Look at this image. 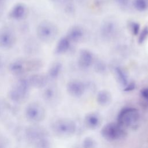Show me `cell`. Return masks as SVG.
<instances>
[{"label":"cell","instance_id":"obj_1","mask_svg":"<svg viewBox=\"0 0 148 148\" xmlns=\"http://www.w3.org/2000/svg\"><path fill=\"white\" fill-rule=\"evenodd\" d=\"M41 62L34 59H17L8 65L9 72L16 76H21L27 73L36 71L40 68Z\"/></svg>","mask_w":148,"mask_h":148},{"label":"cell","instance_id":"obj_2","mask_svg":"<svg viewBox=\"0 0 148 148\" xmlns=\"http://www.w3.org/2000/svg\"><path fill=\"white\" fill-rule=\"evenodd\" d=\"M31 86L28 79L20 78L9 91V97L13 102L22 103L28 97Z\"/></svg>","mask_w":148,"mask_h":148},{"label":"cell","instance_id":"obj_3","mask_svg":"<svg viewBox=\"0 0 148 148\" xmlns=\"http://www.w3.org/2000/svg\"><path fill=\"white\" fill-rule=\"evenodd\" d=\"M139 120V110L134 107L122 108L117 116V123L122 127H132L137 124Z\"/></svg>","mask_w":148,"mask_h":148},{"label":"cell","instance_id":"obj_4","mask_svg":"<svg viewBox=\"0 0 148 148\" xmlns=\"http://www.w3.org/2000/svg\"><path fill=\"white\" fill-rule=\"evenodd\" d=\"M58 33L57 27L48 20L41 21L36 28V35L39 40L45 43H50L57 37Z\"/></svg>","mask_w":148,"mask_h":148},{"label":"cell","instance_id":"obj_5","mask_svg":"<svg viewBox=\"0 0 148 148\" xmlns=\"http://www.w3.org/2000/svg\"><path fill=\"white\" fill-rule=\"evenodd\" d=\"M52 131L60 136H68L74 134L76 125L73 120L68 118H61L53 121L51 125Z\"/></svg>","mask_w":148,"mask_h":148},{"label":"cell","instance_id":"obj_6","mask_svg":"<svg viewBox=\"0 0 148 148\" xmlns=\"http://www.w3.org/2000/svg\"><path fill=\"white\" fill-rule=\"evenodd\" d=\"M101 134L104 139L109 141L123 139L127 135L124 128L117 122H110L104 125L101 128Z\"/></svg>","mask_w":148,"mask_h":148},{"label":"cell","instance_id":"obj_7","mask_svg":"<svg viewBox=\"0 0 148 148\" xmlns=\"http://www.w3.org/2000/svg\"><path fill=\"white\" fill-rule=\"evenodd\" d=\"M25 116L29 121L34 124L39 123L45 119L46 110L38 102H31L25 109Z\"/></svg>","mask_w":148,"mask_h":148},{"label":"cell","instance_id":"obj_8","mask_svg":"<svg viewBox=\"0 0 148 148\" xmlns=\"http://www.w3.org/2000/svg\"><path fill=\"white\" fill-rule=\"evenodd\" d=\"M47 131L38 125H32L26 128L25 136L28 142L34 146L42 139L49 137Z\"/></svg>","mask_w":148,"mask_h":148},{"label":"cell","instance_id":"obj_9","mask_svg":"<svg viewBox=\"0 0 148 148\" xmlns=\"http://www.w3.org/2000/svg\"><path fill=\"white\" fill-rule=\"evenodd\" d=\"M17 38L14 30L9 26L0 28V47L3 49L12 48L16 43Z\"/></svg>","mask_w":148,"mask_h":148},{"label":"cell","instance_id":"obj_10","mask_svg":"<svg viewBox=\"0 0 148 148\" xmlns=\"http://www.w3.org/2000/svg\"><path fill=\"white\" fill-rule=\"evenodd\" d=\"M66 91L72 97L75 98L81 97L85 92L86 84L79 80H72L66 84Z\"/></svg>","mask_w":148,"mask_h":148},{"label":"cell","instance_id":"obj_11","mask_svg":"<svg viewBox=\"0 0 148 148\" xmlns=\"http://www.w3.org/2000/svg\"><path fill=\"white\" fill-rule=\"evenodd\" d=\"M94 62V57L91 51L87 49H82L79 52L78 58L79 66L86 69L91 66Z\"/></svg>","mask_w":148,"mask_h":148},{"label":"cell","instance_id":"obj_12","mask_svg":"<svg viewBox=\"0 0 148 148\" xmlns=\"http://www.w3.org/2000/svg\"><path fill=\"white\" fill-rule=\"evenodd\" d=\"M117 24L112 21L108 20L104 21L101 25L100 32L103 38L105 39H112L117 34Z\"/></svg>","mask_w":148,"mask_h":148},{"label":"cell","instance_id":"obj_13","mask_svg":"<svg viewBox=\"0 0 148 148\" xmlns=\"http://www.w3.org/2000/svg\"><path fill=\"white\" fill-rule=\"evenodd\" d=\"M102 119L100 114L96 112H91L86 114L84 123L87 128L90 130H96L101 125Z\"/></svg>","mask_w":148,"mask_h":148},{"label":"cell","instance_id":"obj_14","mask_svg":"<svg viewBox=\"0 0 148 148\" xmlns=\"http://www.w3.org/2000/svg\"><path fill=\"white\" fill-rule=\"evenodd\" d=\"M28 80L31 86L35 88H43L47 86L49 79L46 75L34 73L31 75Z\"/></svg>","mask_w":148,"mask_h":148},{"label":"cell","instance_id":"obj_15","mask_svg":"<svg viewBox=\"0 0 148 148\" xmlns=\"http://www.w3.org/2000/svg\"><path fill=\"white\" fill-rule=\"evenodd\" d=\"M28 10L27 6L22 3L15 5L9 12V17L15 20H21L27 17Z\"/></svg>","mask_w":148,"mask_h":148},{"label":"cell","instance_id":"obj_16","mask_svg":"<svg viewBox=\"0 0 148 148\" xmlns=\"http://www.w3.org/2000/svg\"><path fill=\"white\" fill-rule=\"evenodd\" d=\"M84 31L83 28L79 25L72 27L68 31L66 37L71 42H80L84 38Z\"/></svg>","mask_w":148,"mask_h":148},{"label":"cell","instance_id":"obj_17","mask_svg":"<svg viewBox=\"0 0 148 148\" xmlns=\"http://www.w3.org/2000/svg\"><path fill=\"white\" fill-rule=\"evenodd\" d=\"M71 43V41L66 36L61 38L56 46L55 53L59 55L66 53L70 48Z\"/></svg>","mask_w":148,"mask_h":148},{"label":"cell","instance_id":"obj_18","mask_svg":"<svg viewBox=\"0 0 148 148\" xmlns=\"http://www.w3.org/2000/svg\"><path fill=\"white\" fill-rule=\"evenodd\" d=\"M97 103L102 106H108L112 102V94L111 93L106 90H102L98 92L97 94Z\"/></svg>","mask_w":148,"mask_h":148},{"label":"cell","instance_id":"obj_19","mask_svg":"<svg viewBox=\"0 0 148 148\" xmlns=\"http://www.w3.org/2000/svg\"><path fill=\"white\" fill-rule=\"evenodd\" d=\"M62 69V65L60 62L57 61L53 63L49 68L46 74L49 80H55L58 77Z\"/></svg>","mask_w":148,"mask_h":148},{"label":"cell","instance_id":"obj_20","mask_svg":"<svg viewBox=\"0 0 148 148\" xmlns=\"http://www.w3.org/2000/svg\"><path fill=\"white\" fill-rule=\"evenodd\" d=\"M44 88L42 94L43 99L47 103L53 102L57 95L56 88L53 86H47Z\"/></svg>","mask_w":148,"mask_h":148},{"label":"cell","instance_id":"obj_21","mask_svg":"<svg viewBox=\"0 0 148 148\" xmlns=\"http://www.w3.org/2000/svg\"><path fill=\"white\" fill-rule=\"evenodd\" d=\"M114 73L117 82L124 87L128 82V77L126 71L121 66H117L114 68Z\"/></svg>","mask_w":148,"mask_h":148},{"label":"cell","instance_id":"obj_22","mask_svg":"<svg viewBox=\"0 0 148 148\" xmlns=\"http://www.w3.org/2000/svg\"><path fill=\"white\" fill-rule=\"evenodd\" d=\"M132 4L134 8L140 12H145L148 9V0H134Z\"/></svg>","mask_w":148,"mask_h":148},{"label":"cell","instance_id":"obj_23","mask_svg":"<svg viewBox=\"0 0 148 148\" xmlns=\"http://www.w3.org/2000/svg\"><path fill=\"white\" fill-rule=\"evenodd\" d=\"M93 64H94V70L97 72L103 73L106 71V65L103 61L100 60L94 61Z\"/></svg>","mask_w":148,"mask_h":148},{"label":"cell","instance_id":"obj_24","mask_svg":"<svg viewBox=\"0 0 148 148\" xmlns=\"http://www.w3.org/2000/svg\"><path fill=\"white\" fill-rule=\"evenodd\" d=\"M34 148H51V143L49 137H46L35 145Z\"/></svg>","mask_w":148,"mask_h":148},{"label":"cell","instance_id":"obj_25","mask_svg":"<svg viewBox=\"0 0 148 148\" xmlns=\"http://www.w3.org/2000/svg\"><path fill=\"white\" fill-rule=\"evenodd\" d=\"M95 142L93 138L90 136L86 137L82 142L83 148H94Z\"/></svg>","mask_w":148,"mask_h":148},{"label":"cell","instance_id":"obj_26","mask_svg":"<svg viewBox=\"0 0 148 148\" xmlns=\"http://www.w3.org/2000/svg\"><path fill=\"white\" fill-rule=\"evenodd\" d=\"M148 38V27H145L139 33L138 43L139 44L143 43Z\"/></svg>","mask_w":148,"mask_h":148},{"label":"cell","instance_id":"obj_27","mask_svg":"<svg viewBox=\"0 0 148 148\" xmlns=\"http://www.w3.org/2000/svg\"><path fill=\"white\" fill-rule=\"evenodd\" d=\"M129 27L131 33L134 35L136 36L140 32V25L138 23L131 21L129 24Z\"/></svg>","mask_w":148,"mask_h":148},{"label":"cell","instance_id":"obj_28","mask_svg":"<svg viewBox=\"0 0 148 148\" xmlns=\"http://www.w3.org/2000/svg\"><path fill=\"white\" fill-rule=\"evenodd\" d=\"M140 95L146 102H148V87L142 88L140 91Z\"/></svg>","mask_w":148,"mask_h":148},{"label":"cell","instance_id":"obj_29","mask_svg":"<svg viewBox=\"0 0 148 148\" xmlns=\"http://www.w3.org/2000/svg\"><path fill=\"white\" fill-rule=\"evenodd\" d=\"M136 87V84L134 82H130L128 83L126 86L124 87V91L126 92H129V91H133Z\"/></svg>","mask_w":148,"mask_h":148},{"label":"cell","instance_id":"obj_30","mask_svg":"<svg viewBox=\"0 0 148 148\" xmlns=\"http://www.w3.org/2000/svg\"><path fill=\"white\" fill-rule=\"evenodd\" d=\"M114 1L121 7H126L128 5L130 0H114Z\"/></svg>","mask_w":148,"mask_h":148},{"label":"cell","instance_id":"obj_31","mask_svg":"<svg viewBox=\"0 0 148 148\" xmlns=\"http://www.w3.org/2000/svg\"><path fill=\"white\" fill-rule=\"evenodd\" d=\"M5 2H6V0H0V8L3 6Z\"/></svg>","mask_w":148,"mask_h":148},{"label":"cell","instance_id":"obj_32","mask_svg":"<svg viewBox=\"0 0 148 148\" xmlns=\"http://www.w3.org/2000/svg\"><path fill=\"white\" fill-rule=\"evenodd\" d=\"M2 61L0 56V69L2 68Z\"/></svg>","mask_w":148,"mask_h":148},{"label":"cell","instance_id":"obj_33","mask_svg":"<svg viewBox=\"0 0 148 148\" xmlns=\"http://www.w3.org/2000/svg\"><path fill=\"white\" fill-rule=\"evenodd\" d=\"M0 148H3V147H2V146L1 145H0Z\"/></svg>","mask_w":148,"mask_h":148}]
</instances>
